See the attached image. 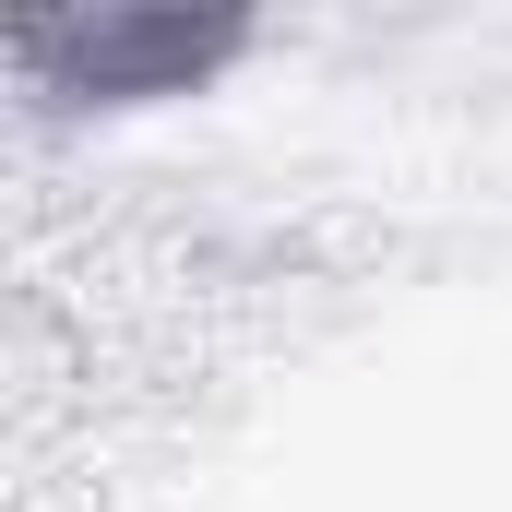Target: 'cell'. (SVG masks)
<instances>
[{"mask_svg": "<svg viewBox=\"0 0 512 512\" xmlns=\"http://www.w3.org/2000/svg\"><path fill=\"white\" fill-rule=\"evenodd\" d=\"M251 48H262L251 12H12L0 24V60L48 108H167V96H215Z\"/></svg>", "mask_w": 512, "mask_h": 512, "instance_id": "6da1fadb", "label": "cell"}]
</instances>
